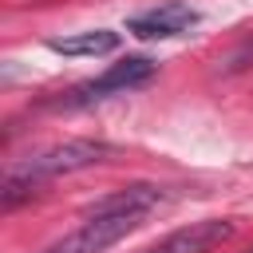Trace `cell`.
I'll return each instance as SVG.
<instances>
[{
	"mask_svg": "<svg viewBox=\"0 0 253 253\" xmlns=\"http://www.w3.org/2000/svg\"><path fill=\"white\" fill-rule=\"evenodd\" d=\"M111 158V146L99 142V138H67V142H51L36 154H28L20 166H12L16 174H28L36 182L43 178H59V174H75V170H87L95 162Z\"/></svg>",
	"mask_w": 253,
	"mask_h": 253,
	"instance_id": "cell-1",
	"label": "cell"
},
{
	"mask_svg": "<svg viewBox=\"0 0 253 253\" xmlns=\"http://www.w3.org/2000/svg\"><path fill=\"white\" fill-rule=\"evenodd\" d=\"M142 217L146 213H87V221L79 229L51 241L43 253H103L115 241H123L126 233H134L142 225Z\"/></svg>",
	"mask_w": 253,
	"mask_h": 253,
	"instance_id": "cell-2",
	"label": "cell"
},
{
	"mask_svg": "<svg viewBox=\"0 0 253 253\" xmlns=\"http://www.w3.org/2000/svg\"><path fill=\"white\" fill-rule=\"evenodd\" d=\"M154 59H146V55H126V59H119V63H111L99 79H87V83H79L71 95H63V107H79V103H95V99H107V95H115V91H126V87H138V83H146L150 75H154Z\"/></svg>",
	"mask_w": 253,
	"mask_h": 253,
	"instance_id": "cell-3",
	"label": "cell"
},
{
	"mask_svg": "<svg viewBox=\"0 0 253 253\" xmlns=\"http://www.w3.org/2000/svg\"><path fill=\"white\" fill-rule=\"evenodd\" d=\"M233 237V221L225 217H206V221H190L174 233H166L162 241L146 245L142 253H210L217 245H225Z\"/></svg>",
	"mask_w": 253,
	"mask_h": 253,
	"instance_id": "cell-4",
	"label": "cell"
},
{
	"mask_svg": "<svg viewBox=\"0 0 253 253\" xmlns=\"http://www.w3.org/2000/svg\"><path fill=\"white\" fill-rule=\"evenodd\" d=\"M190 24H198V12H194L190 4H182V0H170V4L154 8V12L134 16L126 28H130V36H138V40H166V36L186 32Z\"/></svg>",
	"mask_w": 253,
	"mask_h": 253,
	"instance_id": "cell-5",
	"label": "cell"
},
{
	"mask_svg": "<svg viewBox=\"0 0 253 253\" xmlns=\"http://www.w3.org/2000/svg\"><path fill=\"white\" fill-rule=\"evenodd\" d=\"M158 202H162V186L134 182V186H123V190L99 198V202L91 206V213H150Z\"/></svg>",
	"mask_w": 253,
	"mask_h": 253,
	"instance_id": "cell-6",
	"label": "cell"
},
{
	"mask_svg": "<svg viewBox=\"0 0 253 253\" xmlns=\"http://www.w3.org/2000/svg\"><path fill=\"white\" fill-rule=\"evenodd\" d=\"M47 47L59 51V55H107V51L119 47V32H111V28H95V32H79V36L51 40Z\"/></svg>",
	"mask_w": 253,
	"mask_h": 253,
	"instance_id": "cell-7",
	"label": "cell"
},
{
	"mask_svg": "<svg viewBox=\"0 0 253 253\" xmlns=\"http://www.w3.org/2000/svg\"><path fill=\"white\" fill-rule=\"evenodd\" d=\"M253 63V40H245L229 59H225V71H241V67H249Z\"/></svg>",
	"mask_w": 253,
	"mask_h": 253,
	"instance_id": "cell-8",
	"label": "cell"
},
{
	"mask_svg": "<svg viewBox=\"0 0 253 253\" xmlns=\"http://www.w3.org/2000/svg\"><path fill=\"white\" fill-rule=\"evenodd\" d=\"M245 253H253V245H249V249H245Z\"/></svg>",
	"mask_w": 253,
	"mask_h": 253,
	"instance_id": "cell-9",
	"label": "cell"
}]
</instances>
